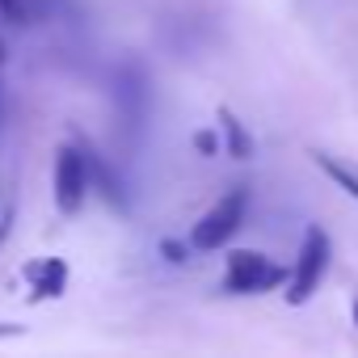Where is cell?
<instances>
[{"label":"cell","mask_w":358,"mask_h":358,"mask_svg":"<svg viewBox=\"0 0 358 358\" xmlns=\"http://www.w3.org/2000/svg\"><path fill=\"white\" fill-rule=\"evenodd\" d=\"M329 262H333V241H329V232H324L320 224H308V228H303V241H299V253H295V270H291L287 291H282L291 308H303V303L320 291V282H324V274H329Z\"/></svg>","instance_id":"obj_1"},{"label":"cell","mask_w":358,"mask_h":358,"mask_svg":"<svg viewBox=\"0 0 358 358\" xmlns=\"http://www.w3.org/2000/svg\"><path fill=\"white\" fill-rule=\"evenodd\" d=\"M249 203H253V190H249V186H232L228 194H220V199L207 207V215L190 228V245H194L199 253L224 249V245L241 232V224H245V215H249Z\"/></svg>","instance_id":"obj_2"},{"label":"cell","mask_w":358,"mask_h":358,"mask_svg":"<svg viewBox=\"0 0 358 358\" xmlns=\"http://www.w3.org/2000/svg\"><path fill=\"white\" fill-rule=\"evenodd\" d=\"M51 194H55V207L59 215H80L89 194H93V182H89V160H85V148L72 139L55 152V169H51Z\"/></svg>","instance_id":"obj_3"},{"label":"cell","mask_w":358,"mask_h":358,"mask_svg":"<svg viewBox=\"0 0 358 358\" xmlns=\"http://www.w3.org/2000/svg\"><path fill=\"white\" fill-rule=\"evenodd\" d=\"M287 270L278 262H270L266 253L257 249H236L228 253V270H224V291L228 295H266V291H278L287 287Z\"/></svg>","instance_id":"obj_4"},{"label":"cell","mask_w":358,"mask_h":358,"mask_svg":"<svg viewBox=\"0 0 358 358\" xmlns=\"http://www.w3.org/2000/svg\"><path fill=\"white\" fill-rule=\"evenodd\" d=\"M76 143L85 148V160H89V182H93V190L114 207V211H131V199H127V186H122V177L114 173V164L93 148V139H85V135H76Z\"/></svg>","instance_id":"obj_5"},{"label":"cell","mask_w":358,"mask_h":358,"mask_svg":"<svg viewBox=\"0 0 358 358\" xmlns=\"http://www.w3.org/2000/svg\"><path fill=\"white\" fill-rule=\"evenodd\" d=\"M26 278H30V303L59 299V295L68 291V262H64V257L30 262V266H26Z\"/></svg>","instance_id":"obj_6"},{"label":"cell","mask_w":358,"mask_h":358,"mask_svg":"<svg viewBox=\"0 0 358 358\" xmlns=\"http://www.w3.org/2000/svg\"><path fill=\"white\" fill-rule=\"evenodd\" d=\"M215 127H220V135H224V152H228L232 160H253L257 139H253V131L241 122V114H236L232 106H220V110H215Z\"/></svg>","instance_id":"obj_7"},{"label":"cell","mask_w":358,"mask_h":358,"mask_svg":"<svg viewBox=\"0 0 358 358\" xmlns=\"http://www.w3.org/2000/svg\"><path fill=\"white\" fill-rule=\"evenodd\" d=\"M114 97H118V106L127 110V118H143L148 85H143V72H139L135 64H127L122 72H114Z\"/></svg>","instance_id":"obj_8"},{"label":"cell","mask_w":358,"mask_h":358,"mask_svg":"<svg viewBox=\"0 0 358 358\" xmlns=\"http://www.w3.org/2000/svg\"><path fill=\"white\" fill-rule=\"evenodd\" d=\"M312 164H316V169L329 177V182H333L341 194H350V199L358 203V173H354L350 164H341L333 152H320V148H312Z\"/></svg>","instance_id":"obj_9"},{"label":"cell","mask_w":358,"mask_h":358,"mask_svg":"<svg viewBox=\"0 0 358 358\" xmlns=\"http://www.w3.org/2000/svg\"><path fill=\"white\" fill-rule=\"evenodd\" d=\"M0 17H5L9 26H30L34 9H30V0H0Z\"/></svg>","instance_id":"obj_10"},{"label":"cell","mask_w":358,"mask_h":358,"mask_svg":"<svg viewBox=\"0 0 358 358\" xmlns=\"http://www.w3.org/2000/svg\"><path fill=\"white\" fill-rule=\"evenodd\" d=\"M190 253H199L190 241H173V236H169V241H160V257H164L169 266H186V262H190Z\"/></svg>","instance_id":"obj_11"},{"label":"cell","mask_w":358,"mask_h":358,"mask_svg":"<svg viewBox=\"0 0 358 358\" xmlns=\"http://www.w3.org/2000/svg\"><path fill=\"white\" fill-rule=\"evenodd\" d=\"M194 148H199V156H220V148H224L220 127H215V131H199V135H194Z\"/></svg>","instance_id":"obj_12"},{"label":"cell","mask_w":358,"mask_h":358,"mask_svg":"<svg viewBox=\"0 0 358 358\" xmlns=\"http://www.w3.org/2000/svg\"><path fill=\"white\" fill-rule=\"evenodd\" d=\"M9 228H13V211H0V245L9 241Z\"/></svg>","instance_id":"obj_13"},{"label":"cell","mask_w":358,"mask_h":358,"mask_svg":"<svg viewBox=\"0 0 358 358\" xmlns=\"http://www.w3.org/2000/svg\"><path fill=\"white\" fill-rule=\"evenodd\" d=\"M354 324H358V299H354Z\"/></svg>","instance_id":"obj_14"},{"label":"cell","mask_w":358,"mask_h":358,"mask_svg":"<svg viewBox=\"0 0 358 358\" xmlns=\"http://www.w3.org/2000/svg\"><path fill=\"white\" fill-rule=\"evenodd\" d=\"M0 64H5V59H0Z\"/></svg>","instance_id":"obj_15"}]
</instances>
